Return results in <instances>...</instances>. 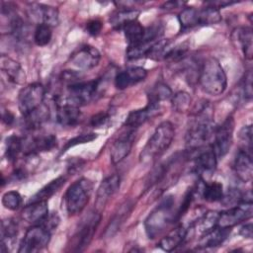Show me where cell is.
I'll return each instance as SVG.
<instances>
[{
	"label": "cell",
	"mask_w": 253,
	"mask_h": 253,
	"mask_svg": "<svg viewBox=\"0 0 253 253\" xmlns=\"http://www.w3.org/2000/svg\"><path fill=\"white\" fill-rule=\"evenodd\" d=\"M234 120L230 116L224 122L214 128L213 143L211 144L217 158H222L230 149L233 140Z\"/></svg>",
	"instance_id": "8fae6325"
},
{
	"label": "cell",
	"mask_w": 253,
	"mask_h": 253,
	"mask_svg": "<svg viewBox=\"0 0 253 253\" xmlns=\"http://www.w3.org/2000/svg\"><path fill=\"white\" fill-rule=\"evenodd\" d=\"M201 194L207 202L213 203L221 201L223 197L222 184L217 181H213L211 183H203Z\"/></svg>",
	"instance_id": "1f68e13d"
},
{
	"label": "cell",
	"mask_w": 253,
	"mask_h": 253,
	"mask_svg": "<svg viewBox=\"0 0 253 253\" xmlns=\"http://www.w3.org/2000/svg\"><path fill=\"white\" fill-rule=\"evenodd\" d=\"M221 21V15L219 10L208 5L207 7L199 10V25L200 26H210L217 24Z\"/></svg>",
	"instance_id": "836d02e7"
},
{
	"label": "cell",
	"mask_w": 253,
	"mask_h": 253,
	"mask_svg": "<svg viewBox=\"0 0 253 253\" xmlns=\"http://www.w3.org/2000/svg\"><path fill=\"white\" fill-rule=\"evenodd\" d=\"M45 90L41 83H32L24 87L18 95V107L23 117L29 115L43 104Z\"/></svg>",
	"instance_id": "52a82bcc"
},
{
	"label": "cell",
	"mask_w": 253,
	"mask_h": 253,
	"mask_svg": "<svg viewBox=\"0 0 253 253\" xmlns=\"http://www.w3.org/2000/svg\"><path fill=\"white\" fill-rule=\"evenodd\" d=\"M180 25L183 30H188L199 25V10L193 7H188L182 10L178 16Z\"/></svg>",
	"instance_id": "d590c367"
},
{
	"label": "cell",
	"mask_w": 253,
	"mask_h": 253,
	"mask_svg": "<svg viewBox=\"0 0 253 253\" xmlns=\"http://www.w3.org/2000/svg\"><path fill=\"white\" fill-rule=\"evenodd\" d=\"M48 118V108L42 104L41 107L24 117L25 126L30 129L40 127Z\"/></svg>",
	"instance_id": "4dcf8cb0"
},
{
	"label": "cell",
	"mask_w": 253,
	"mask_h": 253,
	"mask_svg": "<svg viewBox=\"0 0 253 253\" xmlns=\"http://www.w3.org/2000/svg\"><path fill=\"white\" fill-rule=\"evenodd\" d=\"M48 214L47 201L29 203L22 211V217L32 224L42 223Z\"/></svg>",
	"instance_id": "7402d4cb"
},
{
	"label": "cell",
	"mask_w": 253,
	"mask_h": 253,
	"mask_svg": "<svg viewBox=\"0 0 253 253\" xmlns=\"http://www.w3.org/2000/svg\"><path fill=\"white\" fill-rule=\"evenodd\" d=\"M186 236L187 229L183 225H179L162 237L158 243V246L164 251L171 252L183 243Z\"/></svg>",
	"instance_id": "d4e9b609"
},
{
	"label": "cell",
	"mask_w": 253,
	"mask_h": 253,
	"mask_svg": "<svg viewBox=\"0 0 253 253\" xmlns=\"http://www.w3.org/2000/svg\"><path fill=\"white\" fill-rule=\"evenodd\" d=\"M239 139L241 142V150L252 154V126H245L239 131Z\"/></svg>",
	"instance_id": "b9f144b4"
},
{
	"label": "cell",
	"mask_w": 253,
	"mask_h": 253,
	"mask_svg": "<svg viewBox=\"0 0 253 253\" xmlns=\"http://www.w3.org/2000/svg\"><path fill=\"white\" fill-rule=\"evenodd\" d=\"M66 178L63 176H59L56 179L50 181L44 187H42L38 193H36L29 201V203L40 202V201H47L51 196H53L65 183Z\"/></svg>",
	"instance_id": "4316f807"
},
{
	"label": "cell",
	"mask_w": 253,
	"mask_h": 253,
	"mask_svg": "<svg viewBox=\"0 0 253 253\" xmlns=\"http://www.w3.org/2000/svg\"><path fill=\"white\" fill-rule=\"evenodd\" d=\"M22 204V197L17 191L6 192L2 196V205L5 209L10 211H16Z\"/></svg>",
	"instance_id": "ab89813d"
},
{
	"label": "cell",
	"mask_w": 253,
	"mask_h": 253,
	"mask_svg": "<svg viewBox=\"0 0 253 253\" xmlns=\"http://www.w3.org/2000/svg\"><path fill=\"white\" fill-rule=\"evenodd\" d=\"M24 152V140L18 135H10L5 140V156L8 161L15 162Z\"/></svg>",
	"instance_id": "f1b7e54d"
},
{
	"label": "cell",
	"mask_w": 253,
	"mask_h": 253,
	"mask_svg": "<svg viewBox=\"0 0 253 253\" xmlns=\"http://www.w3.org/2000/svg\"><path fill=\"white\" fill-rule=\"evenodd\" d=\"M175 135L174 126L166 121L161 123L153 131L140 153V160L149 162L161 156L171 145Z\"/></svg>",
	"instance_id": "277c9868"
},
{
	"label": "cell",
	"mask_w": 253,
	"mask_h": 253,
	"mask_svg": "<svg viewBox=\"0 0 253 253\" xmlns=\"http://www.w3.org/2000/svg\"><path fill=\"white\" fill-rule=\"evenodd\" d=\"M214 126L212 121V113L208 105H204L199 109L195 115V119L191 123L186 132V147L190 152H196L197 150L206 146V143L210 140L213 134Z\"/></svg>",
	"instance_id": "6da1fadb"
},
{
	"label": "cell",
	"mask_w": 253,
	"mask_h": 253,
	"mask_svg": "<svg viewBox=\"0 0 253 253\" xmlns=\"http://www.w3.org/2000/svg\"><path fill=\"white\" fill-rule=\"evenodd\" d=\"M14 115L9 111V110H4L2 112V122L7 125L11 126L14 123Z\"/></svg>",
	"instance_id": "c3c4849f"
},
{
	"label": "cell",
	"mask_w": 253,
	"mask_h": 253,
	"mask_svg": "<svg viewBox=\"0 0 253 253\" xmlns=\"http://www.w3.org/2000/svg\"><path fill=\"white\" fill-rule=\"evenodd\" d=\"M134 141V129L129 128L127 131L123 132L113 142L110 150L111 159L114 164L123 161L131 151Z\"/></svg>",
	"instance_id": "5bb4252c"
},
{
	"label": "cell",
	"mask_w": 253,
	"mask_h": 253,
	"mask_svg": "<svg viewBox=\"0 0 253 253\" xmlns=\"http://www.w3.org/2000/svg\"><path fill=\"white\" fill-rule=\"evenodd\" d=\"M159 112V104L157 103H150L143 109L132 111L128 114L125 126L128 128H136L147 122L152 117L156 116Z\"/></svg>",
	"instance_id": "ffe728a7"
},
{
	"label": "cell",
	"mask_w": 253,
	"mask_h": 253,
	"mask_svg": "<svg viewBox=\"0 0 253 253\" xmlns=\"http://www.w3.org/2000/svg\"><path fill=\"white\" fill-rule=\"evenodd\" d=\"M252 202H243L232 208L218 212L216 226L231 228L232 226L252 217Z\"/></svg>",
	"instance_id": "9c48e42d"
},
{
	"label": "cell",
	"mask_w": 253,
	"mask_h": 253,
	"mask_svg": "<svg viewBox=\"0 0 253 253\" xmlns=\"http://www.w3.org/2000/svg\"><path fill=\"white\" fill-rule=\"evenodd\" d=\"M101 59L100 51L89 44L76 49L70 56V64L79 70H90L96 67Z\"/></svg>",
	"instance_id": "7c38bea8"
},
{
	"label": "cell",
	"mask_w": 253,
	"mask_h": 253,
	"mask_svg": "<svg viewBox=\"0 0 253 253\" xmlns=\"http://www.w3.org/2000/svg\"><path fill=\"white\" fill-rule=\"evenodd\" d=\"M147 76V70L140 66H132L119 72L115 77V85L118 89L124 90L143 81Z\"/></svg>",
	"instance_id": "2e32d148"
},
{
	"label": "cell",
	"mask_w": 253,
	"mask_h": 253,
	"mask_svg": "<svg viewBox=\"0 0 253 253\" xmlns=\"http://www.w3.org/2000/svg\"><path fill=\"white\" fill-rule=\"evenodd\" d=\"M99 89V81H77L67 86L68 95L63 97L67 102L80 107L90 103Z\"/></svg>",
	"instance_id": "ba28073f"
},
{
	"label": "cell",
	"mask_w": 253,
	"mask_h": 253,
	"mask_svg": "<svg viewBox=\"0 0 253 253\" xmlns=\"http://www.w3.org/2000/svg\"><path fill=\"white\" fill-rule=\"evenodd\" d=\"M230 228H222L214 226L211 229L204 232L203 236L198 242V246L201 248H211L217 247L224 242L228 236Z\"/></svg>",
	"instance_id": "cb8c5ba5"
},
{
	"label": "cell",
	"mask_w": 253,
	"mask_h": 253,
	"mask_svg": "<svg viewBox=\"0 0 253 253\" xmlns=\"http://www.w3.org/2000/svg\"><path fill=\"white\" fill-rule=\"evenodd\" d=\"M101 220V214L99 212H90L87 216H85L80 225L79 228L76 230L73 241L75 248L74 251H83L91 242L93 239L94 233L100 223Z\"/></svg>",
	"instance_id": "30bf717a"
},
{
	"label": "cell",
	"mask_w": 253,
	"mask_h": 253,
	"mask_svg": "<svg viewBox=\"0 0 253 253\" xmlns=\"http://www.w3.org/2000/svg\"><path fill=\"white\" fill-rule=\"evenodd\" d=\"M198 80L203 91L211 96L222 94L227 86L226 74L219 61L214 57L207 58L202 63Z\"/></svg>",
	"instance_id": "7a4b0ae2"
},
{
	"label": "cell",
	"mask_w": 253,
	"mask_h": 253,
	"mask_svg": "<svg viewBox=\"0 0 253 253\" xmlns=\"http://www.w3.org/2000/svg\"><path fill=\"white\" fill-rule=\"evenodd\" d=\"M242 93L245 99L250 100L252 98V74L248 71L242 80Z\"/></svg>",
	"instance_id": "ee69618b"
},
{
	"label": "cell",
	"mask_w": 253,
	"mask_h": 253,
	"mask_svg": "<svg viewBox=\"0 0 253 253\" xmlns=\"http://www.w3.org/2000/svg\"><path fill=\"white\" fill-rule=\"evenodd\" d=\"M0 68L9 82L23 84L26 81V73L21 64L4 54L0 57Z\"/></svg>",
	"instance_id": "d6986e66"
},
{
	"label": "cell",
	"mask_w": 253,
	"mask_h": 253,
	"mask_svg": "<svg viewBox=\"0 0 253 253\" xmlns=\"http://www.w3.org/2000/svg\"><path fill=\"white\" fill-rule=\"evenodd\" d=\"M130 212V205L128 203H126V205H123V207H121L120 211L114 215V217L112 218V220L110 221L109 225L106 228L105 234L107 237H111L113 236L118 229L121 227L122 223L126 220V218L127 217V215Z\"/></svg>",
	"instance_id": "d6a6232c"
},
{
	"label": "cell",
	"mask_w": 253,
	"mask_h": 253,
	"mask_svg": "<svg viewBox=\"0 0 253 253\" xmlns=\"http://www.w3.org/2000/svg\"><path fill=\"white\" fill-rule=\"evenodd\" d=\"M139 12L134 9H129V8H124L116 11L110 18L111 25L117 29V30H122L127 23L137 20Z\"/></svg>",
	"instance_id": "83f0119b"
},
{
	"label": "cell",
	"mask_w": 253,
	"mask_h": 253,
	"mask_svg": "<svg viewBox=\"0 0 253 253\" xmlns=\"http://www.w3.org/2000/svg\"><path fill=\"white\" fill-rule=\"evenodd\" d=\"M30 15L33 19L40 21L49 27L58 24V11L56 8L43 4H32L30 7Z\"/></svg>",
	"instance_id": "603a6c76"
},
{
	"label": "cell",
	"mask_w": 253,
	"mask_h": 253,
	"mask_svg": "<svg viewBox=\"0 0 253 253\" xmlns=\"http://www.w3.org/2000/svg\"><path fill=\"white\" fill-rule=\"evenodd\" d=\"M52 37L51 27L45 24H39L34 32V42L39 46H44L49 43Z\"/></svg>",
	"instance_id": "74e56055"
},
{
	"label": "cell",
	"mask_w": 253,
	"mask_h": 253,
	"mask_svg": "<svg viewBox=\"0 0 253 253\" xmlns=\"http://www.w3.org/2000/svg\"><path fill=\"white\" fill-rule=\"evenodd\" d=\"M252 29L248 27L238 28L234 32V40L239 44L245 58H252Z\"/></svg>",
	"instance_id": "484cf974"
},
{
	"label": "cell",
	"mask_w": 253,
	"mask_h": 253,
	"mask_svg": "<svg viewBox=\"0 0 253 253\" xmlns=\"http://www.w3.org/2000/svg\"><path fill=\"white\" fill-rule=\"evenodd\" d=\"M233 171L240 181L244 183L250 182L253 175L252 154L239 149L233 161Z\"/></svg>",
	"instance_id": "ac0fdd59"
},
{
	"label": "cell",
	"mask_w": 253,
	"mask_h": 253,
	"mask_svg": "<svg viewBox=\"0 0 253 253\" xmlns=\"http://www.w3.org/2000/svg\"><path fill=\"white\" fill-rule=\"evenodd\" d=\"M102 23L101 21L95 19V20H92L90 21L87 25H86V30L88 32V34H90L91 36H97L100 34L101 30H102Z\"/></svg>",
	"instance_id": "bcb514c9"
},
{
	"label": "cell",
	"mask_w": 253,
	"mask_h": 253,
	"mask_svg": "<svg viewBox=\"0 0 253 253\" xmlns=\"http://www.w3.org/2000/svg\"><path fill=\"white\" fill-rule=\"evenodd\" d=\"M120 184H121V178L117 174H113L111 176H108L105 178L98 190H97V195H96V209L99 211L105 207V205L108 203V201L118 192L120 189Z\"/></svg>",
	"instance_id": "9a60e30c"
},
{
	"label": "cell",
	"mask_w": 253,
	"mask_h": 253,
	"mask_svg": "<svg viewBox=\"0 0 253 253\" xmlns=\"http://www.w3.org/2000/svg\"><path fill=\"white\" fill-rule=\"evenodd\" d=\"M110 119V116L109 114L107 113H98L96 114L95 116H93L90 120V125L93 126V127H101L103 126H105L108 121Z\"/></svg>",
	"instance_id": "f6af8a7d"
},
{
	"label": "cell",
	"mask_w": 253,
	"mask_h": 253,
	"mask_svg": "<svg viewBox=\"0 0 253 253\" xmlns=\"http://www.w3.org/2000/svg\"><path fill=\"white\" fill-rule=\"evenodd\" d=\"M122 30L124 31L128 45L138 43L142 40L145 32V28L137 20L127 23Z\"/></svg>",
	"instance_id": "f546056e"
},
{
	"label": "cell",
	"mask_w": 253,
	"mask_h": 253,
	"mask_svg": "<svg viewBox=\"0 0 253 253\" xmlns=\"http://www.w3.org/2000/svg\"><path fill=\"white\" fill-rule=\"evenodd\" d=\"M196 152L197 155L195 156V169L196 171L203 175V174H211L215 167H216V155L211 145L203 147Z\"/></svg>",
	"instance_id": "e0dca14e"
},
{
	"label": "cell",
	"mask_w": 253,
	"mask_h": 253,
	"mask_svg": "<svg viewBox=\"0 0 253 253\" xmlns=\"http://www.w3.org/2000/svg\"><path fill=\"white\" fill-rule=\"evenodd\" d=\"M218 212L216 211H209L205 213L197 222V226L202 232H206L212 227L216 226V220H217Z\"/></svg>",
	"instance_id": "60d3db41"
},
{
	"label": "cell",
	"mask_w": 253,
	"mask_h": 253,
	"mask_svg": "<svg viewBox=\"0 0 253 253\" xmlns=\"http://www.w3.org/2000/svg\"><path fill=\"white\" fill-rule=\"evenodd\" d=\"M56 105V121L63 126H76L81 118L79 107L67 102L63 97H57Z\"/></svg>",
	"instance_id": "4fadbf2b"
},
{
	"label": "cell",
	"mask_w": 253,
	"mask_h": 253,
	"mask_svg": "<svg viewBox=\"0 0 253 253\" xmlns=\"http://www.w3.org/2000/svg\"><path fill=\"white\" fill-rule=\"evenodd\" d=\"M97 138V134L96 133H83V134H79L73 138H71L70 140H68L64 147L62 148V151L61 153L65 152L67 149H69L70 147H73L75 145H78V144H82V143H87V142H91L93 141L94 139Z\"/></svg>",
	"instance_id": "7bdbcfd3"
},
{
	"label": "cell",
	"mask_w": 253,
	"mask_h": 253,
	"mask_svg": "<svg viewBox=\"0 0 253 253\" xmlns=\"http://www.w3.org/2000/svg\"><path fill=\"white\" fill-rule=\"evenodd\" d=\"M192 98L189 93L179 91L172 96V107L178 113H185L190 109Z\"/></svg>",
	"instance_id": "8d00e7d4"
},
{
	"label": "cell",
	"mask_w": 253,
	"mask_h": 253,
	"mask_svg": "<svg viewBox=\"0 0 253 253\" xmlns=\"http://www.w3.org/2000/svg\"><path fill=\"white\" fill-rule=\"evenodd\" d=\"M50 240V230L42 224H34L30 227L18 249L19 253H33L39 252L45 248Z\"/></svg>",
	"instance_id": "8992f818"
},
{
	"label": "cell",
	"mask_w": 253,
	"mask_h": 253,
	"mask_svg": "<svg viewBox=\"0 0 253 253\" xmlns=\"http://www.w3.org/2000/svg\"><path fill=\"white\" fill-rule=\"evenodd\" d=\"M172 95V91L171 89L163 83H158L156 86H154V88L152 89V91L150 92V103H157L159 101L162 100H167L169 98H171Z\"/></svg>",
	"instance_id": "f35d334b"
},
{
	"label": "cell",
	"mask_w": 253,
	"mask_h": 253,
	"mask_svg": "<svg viewBox=\"0 0 253 253\" xmlns=\"http://www.w3.org/2000/svg\"><path fill=\"white\" fill-rule=\"evenodd\" d=\"M239 234L241 236H243L244 238H252V223H246L244 224L240 230H239Z\"/></svg>",
	"instance_id": "7dc6e473"
},
{
	"label": "cell",
	"mask_w": 253,
	"mask_h": 253,
	"mask_svg": "<svg viewBox=\"0 0 253 253\" xmlns=\"http://www.w3.org/2000/svg\"><path fill=\"white\" fill-rule=\"evenodd\" d=\"M18 234V223L13 218H6L1 221V246H7Z\"/></svg>",
	"instance_id": "e575fe53"
},
{
	"label": "cell",
	"mask_w": 253,
	"mask_h": 253,
	"mask_svg": "<svg viewBox=\"0 0 253 253\" xmlns=\"http://www.w3.org/2000/svg\"><path fill=\"white\" fill-rule=\"evenodd\" d=\"M57 138L53 134H45L34 137L25 143L24 141V150L25 154L28 156H33L38 152L49 151L56 147Z\"/></svg>",
	"instance_id": "44dd1931"
},
{
	"label": "cell",
	"mask_w": 253,
	"mask_h": 253,
	"mask_svg": "<svg viewBox=\"0 0 253 253\" xmlns=\"http://www.w3.org/2000/svg\"><path fill=\"white\" fill-rule=\"evenodd\" d=\"M174 200L166 197L146 217L144 221L145 232L151 239L160 235L174 220L178 219L177 211L174 210Z\"/></svg>",
	"instance_id": "3957f363"
},
{
	"label": "cell",
	"mask_w": 253,
	"mask_h": 253,
	"mask_svg": "<svg viewBox=\"0 0 253 253\" xmlns=\"http://www.w3.org/2000/svg\"><path fill=\"white\" fill-rule=\"evenodd\" d=\"M93 189L92 182L87 178H81L74 182L66 191L64 205L69 215L80 213L89 202Z\"/></svg>",
	"instance_id": "5b68a950"
}]
</instances>
